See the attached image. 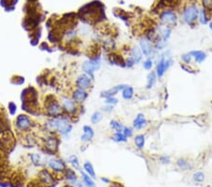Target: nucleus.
Listing matches in <instances>:
<instances>
[{
    "label": "nucleus",
    "instance_id": "obj_16",
    "mask_svg": "<svg viewBox=\"0 0 212 187\" xmlns=\"http://www.w3.org/2000/svg\"><path fill=\"white\" fill-rule=\"evenodd\" d=\"M127 57L131 58L135 62V63L138 64V63H140L142 61L143 55H142V50L139 47V46H133L130 48H128V55H127Z\"/></svg>",
    "mask_w": 212,
    "mask_h": 187
},
{
    "label": "nucleus",
    "instance_id": "obj_13",
    "mask_svg": "<svg viewBox=\"0 0 212 187\" xmlns=\"http://www.w3.org/2000/svg\"><path fill=\"white\" fill-rule=\"evenodd\" d=\"M92 81H93V79H91L87 74L82 73L77 76V78L75 81V88H79V89L88 91L91 87Z\"/></svg>",
    "mask_w": 212,
    "mask_h": 187
},
{
    "label": "nucleus",
    "instance_id": "obj_20",
    "mask_svg": "<svg viewBox=\"0 0 212 187\" xmlns=\"http://www.w3.org/2000/svg\"><path fill=\"white\" fill-rule=\"evenodd\" d=\"M134 145L136 146V148H138L139 150H142L145 147V143H146V136L143 133H139L134 135V139H133Z\"/></svg>",
    "mask_w": 212,
    "mask_h": 187
},
{
    "label": "nucleus",
    "instance_id": "obj_6",
    "mask_svg": "<svg viewBox=\"0 0 212 187\" xmlns=\"http://www.w3.org/2000/svg\"><path fill=\"white\" fill-rule=\"evenodd\" d=\"M100 67H101V59L99 56L91 57V58L86 60L81 65L83 73L87 74L93 80H94V73Z\"/></svg>",
    "mask_w": 212,
    "mask_h": 187
},
{
    "label": "nucleus",
    "instance_id": "obj_28",
    "mask_svg": "<svg viewBox=\"0 0 212 187\" xmlns=\"http://www.w3.org/2000/svg\"><path fill=\"white\" fill-rule=\"evenodd\" d=\"M81 173V179H82V182L87 186V187H94L96 186L95 185V182L93 180V179L91 177H90L88 174H86L85 172L83 171H80Z\"/></svg>",
    "mask_w": 212,
    "mask_h": 187
},
{
    "label": "nucleus",
    "instance_id": "obj_43",
    "mask_svg": "<svg viewBox=\"0 0 212 187\" xmlns=\"http://www.w3.org/2000/svg\"><path fill=\"white\" fill-rule=\"evenodd\" d=\"M15 78H16V80H14V79L13 78L12 80H11V82H12L13 84H15V85H21V84H23V83L25 82V78H24V77L16 76Z\"/></svg>",
    "mask_w": 212,
    "mask_h": 187
},
{
    "label": "nucleus",
    "instance_id": "obj_48",
    "mask_svg": "<svg viewBox=\"0 0 212 187\" xmlns=\"http://www.w3.org/2000/svg\"><path fill=\"white\" fill-rule=\"evenodd\" d=\"M109 187H124V185L120 182H111Z\"/></svg>",
    "mask_w": 212,
    "mask_h": 187
},
{
    "label": "nucleus",
    "instance_id": "obj_27",
    "mask_svg": "<svg viewBox=\"0 0 212 187\" xmlns=\"http://www.w3.org/2000/svg\"><path fill=\"white\" fill-rule=\"evenodd\" d=\"M83 169H84V172L86 174H88L90 177H91L92 179H95L96 178L94 167H93V165H92V163L90 162H89V161L84 162V163H83Z\"/></svg>",
    "mask_w": 212,
    "mask_h": 187
},
{
    "label": "nucleus",
    "instance_id": "obj_14",
    "mask_svg": "<svg viewBox=\"0 0 212 187\" xmlns=\"http://www.w3.org/2000/svg\"><path fill=\"white\" fill-rule=\"evenodd\" d=\"M148 125H149V121L142 113H137L132 121V128L136 130L145 129L148 127Z\"/></svg>",
    "mask_w": 212,
    "mask_h": 187
},
{
    "label": "nucleus",
    "instance_id": "obj_26",
    "mask_svg": "<svg viewBox=\"0 0 212 187\" xmlns=\"http://www.w3.org/2000/svg\"><path fill=\"white\" fill-rule=\"evenodd\" d=\"M110 127L114 132H122L125 128V125L118 119H111L110 121Z\"/></svg>",
    "mask_w": 212,
    "mask_h": 187
},
{
    "label": "nucleus",
    "instance_id": "obj_46",
    "mask_svg": "<svg viewBox=\"0 0 212 187\" xmlns=\"http://www.w3.org/2000/svg\"><path fill=\"white\" fill-rule=\"evenodd\" d=\"M70 187H83V182H81V181H79L78 179L76 180V181H75V182H72V183H69L68 184Z\"/></svg>",
    "mask_w": 212,
    "mask_h": 187
},
{
    "label": "nucleus",
    "instance_id": "obj_18",
    "mask_svg": "<svg viewBox=\"0 0 212 187\" xmlns=\"http://www.w3.org/2000/svg\"><path fill=\"white\" fill-rule=\"evenodd\" d=\"M127 84H119L116 86H113L108 90L102 91L100 94V96L102 98H106V97H110V96H116L120 92H122V90L126 87Z\"/></svg>",
    "mask_w": 212,
    "mask_h": 187
},
{
    "label": "nucleus",
    "instance_id": "obj_33",
    "mask_svg": "<svg viewBox=\"0 0 212 187\" xmlns=\"http://www.w3.org/2000/svg\"><path fill=\"white\" fill-rule=\"evenodd\" d=\"M155 58L153 57H148L146 58L143 62H142V67L144 70L146 71H151L154 67V63H155Z\"/></svg>",
    "mask_w": 212,
    "mask_h": 187
},
{
    "label": "nucleus",
    "instance_id": "obj_41",
    "mask_svg": "<svg viewBox=\"0 0 212 187\" xmlns=\"http://www.w3.org/2000/svg\"><path fill=\"white\" fill-rule=\"evenodd\" d=\"M158 159L162 164H170L171 163V157L169 155H166V154L161 155V156H159Z\"/></svg>",
    "mask_w": 212,
    "mask_h": 187
},
{
    "label": "nucleus",
    "instance_id": "obj_12",
    "mask_svg": "<svg viewBox=\"0 0 212 187\" xmlns=\"http://www.w3.org/2000/svg\"><path fill=\"white\" fill-rule=\"evenodd\" d=\"M159 20L163 24V26L167 27H174L177 24V15L172 10L163 11L159 15Z\"/></svg>",
    "mask_w": 212,
    "mask_h": 187
},
{
    "label": "nucleus",
    "instance_id": "obj_51",
    "mask_svg": "<svg viewBox=\"0 0 212 187\" xmlns=\"http://www.w3.org/2000/svg\"><path fill=\"white\" fill-rule=\"evenodd\" d=\"M94 187H96V186H94Z\"/></svg>",
    "mask_w": 212,
    "mask_h": 187
},
{
    "label": "nucleus",
    "instance_id": "obj_22",
    "mask_svg": "<svg viewBox=\"0 0 212 187\" xmlns=\"http://www.w3.org/2000/svg\"><path fill=\"white\" fill-rule=\"evenodd\" d=\"M175 164L176 166L180 169V170H183V171H187V170H190L192 168V164L191 162L184 158V157H181V158H178L175 162Z\"/></svg>",
    "mask_w": 212,
    "mask_h": 187
},
{
    "label": "nucleus",
    "instance_id": "obj_8",
    "mask_svg": "<svg viewBox=\"0 0 212 187\" xmlns=\"http://www.w3.org/2000/svg\"><path fill=\"white\" fill-rule=\"evenodd\" d=\"M34 123L28 114H19L14 121V127L19 132H28L32 129Z\"/></svg>",
    "mask_w": 212,
    "mask_h": 187
},
{
    "label": "nucleus",
    "instance_id": "obj_34",
    "mask_svg": "<svg viewBox=\"0 0 212 187\" xmlns=\"http://www.w3.org/2000/svg\"><path fill=\"white\" fill-rule=\"evenodd\" d=\"M205 179V176H204V173L202 172V171H196L193 173L192 175V179L193 181L197 182V183H202Z\"/></svg>",
    "mask_w": 212,
    "mask_h": 187
},
{
    "label": "nucleus",
    "instance_id": "obj_3",
    "mask_svg": "<svg viewBox=\"0 0 212 187\" xmlns=\"http://www.w3.org/2000/svg\"><path fill=\"white\" fill-rule=\"evenodd\" d=\"M44 111L48 118H56L64 114L59 100L52 95L47 96L44 100Z\"/></svg>",
    "mask_w": 212,
    "mask_h": 187
},
{
    "label": "nucleus",
    "instance_id": "obj_45",
    "mask_svg": "<svg viewBox=\"0 0 212 187\" xmlns=\"http://www.w3.org/2000/svg\"><path fill=\"white\" fill-rule=\"evenodd\" d=\"M8 131V129H5V124H4V120L2 118H0V135L2 133Z\"/></svg>",
    "mask_w": 212,
    "mask_h": 187
},
{
    "label": "nucleus",
    "instance_id": "obj_39",
    "mask_svg": "<svg viewBox=\"0 0 212 187\" xmlns=\"http://www.w3.org/2000/svg\"><path fill=\"white\" fill-rule=\"evenodd\" d=\"M114 110V106H111V105H108V104H105L104 106L101 107V112L102 113H111Z\"/></svg>",
    "mask_w": 212,
    "mask_h": 187
},
{
    "label": "nucleus",
    "instance_id": "obj_25",
    "mask_svg": "<svg viewBox=\"0 0 212 187\" xmlns=\"http://www.w3.org/2000/svg\"><path fill=\"white\" fill-rule=\"evenodd\" d=\"M158 80V77L156 75V72L155 71H150L147 75V82H146V86L145 88L147 90H151L154 88V86L156 85V82Z\"/></svg>",
    "mask_w": 212,
    "mask_h": 187
},
{
    "label": "nucleus",
    "instance_id": "obj_4",
    "mask_svg": "<svg viewBox=\"0 0 212 187\" xmlns=\"http://www.w3.org/2000/svg\"><path fill=\"white\" fill-rule=\"evenodd\" d=\"M60 144V140L57 133H48L44 139H43V147L44 152L47 155H55L58 150Z\"/></svg>",
    "mask_w": 212,
    "mask_h": 187
},
{
    "label": "nucleus",
    "instance_id": "obj_47",
    "mask_svg": "<svg viewBox=\"0 0 212 187\" xmlns=\"http://www.w3.org/2000/svg\"><path fill=\"white\" fill-rule=\"evenodd\" d=\"M101 181L102 182H104V183H106V184H111L112 181H111V179H109V178H107V177H101Z\"/></svg>",
    "mask_w": 212,
    "mask_h": 187
},
{
    "label": "nucleus",
    "instance_id": "obj_32",
    "mask_svg": "<svg viewBox=\"0 0 212 187\" xmlns=\"http://www.w3.org/2000/svg\"><path fill=\"white\" fill-rule=\"evenodd\" d=\"M102 119H103V113L101 111H95L90 115V122L93 125L100 123L102 121Z\"/></svg>",
    "mask_w": 212,
    "mask_h": 187
},
{
    "label": "nucleus",
    "instance_id": "obj_15",
    "mask_svg": "<svg viewBox=\"0 0 212 187\" xmlns=\"http://www.w3.org/2000/svg\"><path fill=\"white\" fill-rule=\"evenodd\" d=\"M70 96L79 105H81L84 101H86V99L89 96V93L86 90L83 89H79V88H75L72 92Z\"/></svg>",
    "mask_w": 212,
    "mask_h": 187
},
{
    "label": "nucleus",
    "instance_id": "obj_35",
    "mask_svg": "<svg viewBox=\"0 0 212 187\" xmlns=\"http://www.w3.org/2000/svg\"><path fill=\"white\" fill-rule=\"evenodd\" d=\"M198 20L199 22L202 24V25H206L208 24V17H207V14H206V11L205 10H202V11H199V17H198Z\"/></svg>",
    "mask_w": 212,
    "mask_h": 187
},
{
    "label": "nucleus",
    "instance_id": "obj_7",
    "mask_svg": "<svg viewBox=\"0 0 212 187\" xmlns=\"http://www.w3.org/2000/svg\"><path fill=\"white\" fill-rule=\"evenodd\" d=\"M139 47L142 50V53L143 55V57H153L156 58V49L154 47V43L153 41L146 36L145 34L142 35L140 39H139Z\"/></svg>",
    "mask_w": 212,
    "mask_h": 187
},
{
    "label": "nucleus",
    "instance_id": "obj_44",
    "mask_svg": "<svg viewBox=\"0 0 212 187\" xmlns=\"http://www.w3.org/2000/svg\"><path fill=\"white\" fill-rule=\"evenodd\" d=\"M28 187H44V185L38 179V180H33V181L29 182L28 184Z\"/></svg>",
    "mask_w": 212,
    "mask_h": 187
},
{
    "label": "nucleus",
    "instance_id": "obj_50",
    "mask_svg": "<svg viewBox=\"0 0 212 187\" xmlns=\"http://www.w3.org/2000/svg\"><path fill=\"white\" fill-rule=\"evenodd\" d=\"M63 187H70V186H69V185H68V184H66V185H64V186H63Z\"/></svg>",
    "mask_w": 212,
    "mask_h": 187
},
{
    "label": "nucleus",
    "instance_id": "obj_19",
    "mask_svg": "<svg viewBox=\"0 0 212 187\" xmlns=\"http://www.w3.org/2000/svg\"><path fill=\"white\" fill-rule=\"evenodd\" d=\"M189 53L190 54L192 60L194 61L196 64H201L207 58V54L203 50H191Z\"/></svg>",
    "mask_w": 212,
    "mask_h": 187
},
{
    "label": "nucleus",
    "instance_id": "obj_1",
    "mask_svg": "<svg viewBox=\"0 0 212 187\" xmlns=\"http://www.w3.org/2000/svg\"><path fill=\"white\" fill-rule=\"evenodd\" d=\"M74 119L66 114L56 118H48L44 122V129L48 133H59L61 137L68 139L73 130Z\"/></svg>",
    "mask_w": 212,
    "mask_h": 187
},
{
    "label": "nucleus",
    "instance_id": "obj_30",
    "mask_svg": "<svg viewBox=\"0 0 212 187\" xmlns=\"http://www.w3.org/2000/svg\"><path fill=\"white\" fill-rule=\"evenodd\" d=\"M29 159L31 161V162L35 165V166H42L44 164L43 162V158L40 154L37 153H31L29 154Z\"/></svg>",
    "mask_w": 212,
    "mask_h": 187
},
{
    "label": "nucleus",
    "instance_id": "obj_38",
    "mask_svg": "<svg viewBox=\"0 0 212 187\" xmlns=\"http://www.w3.org/2000/svg\"><path fill=\"white\" fill-rule=\"evenodd\" d=\"M104 103L108 104V105H111V106H115L119 103V99L116 96L106 97V98H104Z\"/></svg>",
    "mask_w": 212,
    "mask_h": 187
},
{
    "label": "nucleus",
    "instance_id": "obj_10",
    "mask_svg": "<svg viewBox=\"0 0 212 187\" xmlns=\"http://www.w3.org/2000/svg\"><path fill=\"white\" fill-rule=\"evenodd\" d=\"M47 166L49 168V170L51 172H53L55 175H63V173L65 172V170L67 169V165L66 162L59 159V158H50L47 162Z\"/></svg>",
    "mask_w": 212,
    "mask_h": 187
},
{
    "label": "nucleus",
    "instance_id": "obj_49",
    "mask_svg": "<svg viewBox=\"0 0 212 187\" xmlns=\"http://www.w3.org/2000/svg\"><path fill=\"white\" fill-rule=\"evenodd\" d=\"M209 29H210V30L212 31V23H210V24H209Z\"/></svg>",
    "mask_w": 212,
    "mask_h": 187
},
{
    "label": "nucleus",
    "instance_id": "obj_42",
    "mask_svg": "<svg viewBox=\"0 0 212 187\" xmlns=\"http://www.w3.org/2000/svg\"><path fill=\"white\" fill-rule=\"evenodd\" d=\"M180 68L181 69H183L185 72H187V73H189V74H196V71L194 70V69H192L189 65H188V64H184V63H181L180 64Z\"/></svg>",
    "mask_w": 212,
    "mask_h": 187
},
{
    "label": "nucleus",
    "instance_id": "obj_29",
    "mask_svg": "<svg viewBox=\"0 0 212 187\" xmlns=\"http://www.w3.org/2000/svg\"><path fill=\"white\" fill-rule=\"evenodd\" d=\"M111 140L118 144H125L128 141V139L124 135L123 132H113L111 135Z\"/></svg>",
    "mask_w": 212,
    "mask_h": 187
},
{
    "label": "nucleus",
    "instance_id": "obj_2",
    "mask_svg": "<svg viewBox=\"0 0 212 187\" xmlns=\"http://www.w3.org/2000/svg\"><path fill=\"white\" fill-rule=\"evenodd\" d=\"M173 64V59L172 57L171 50L165 49L163 53L159 55V58L158 59L156 63L155 72L158 79H162Z\"/></svg>",
    "mask_w": 212,
    "mask_h": 187
},
{
    "label": "nucleus",
    "instance_id": "obj_40",
    "mask_svg": "<svg viewBox=\"0 0 212 187\" xmlns=\"http://www.w3.org/2000/svg\"><path fill=\"white\" fill-rule=\"evenodd\" d=\"M8 111H9L11 115H14L16 113V111H17L16 104L14 102H10L9 105H8Z\"/></svg>",
    "mask_w": 212,
    "mask_h": 187
},
{
    "label": "nucleus",
    "instance_id": "obj_21",
    "mask_svg": "<svg viewBox=\"0 0 212 187\" xmlns=\"http://www.w3.org/2000/svg\"><path fill=\"white\" fill-rule=\"evenodd\" d=\"M121 96L124 100H127V101L132 100L135 96V90L132 86L126 85V87L121 92Z\"/></svg>",
    "mask_w": 212,
    "mask_h": 187
},
{
    "label": "nucleus",
    "instance_id": "obj_5",
    "mask_svg": "<svg viewBox=\"0 0 212 187\" xmlns=\"http://www.w3.org/2000/svg\"><path fill=\"white\" fill-rule=\"evenodd\" d=\"M59 102L62 106L64 114L71 116L72 118L75 115L79 114L80 105L77 104L70 96H60Z\"/></svg>",
    "mask_w": 212,
    "mask_h": 187
},
{
    "label": "nucleus",
    "instance_id": "obj_36",
    "mask_svg": "<svg viewBox=\"0 0 212 187\" xmlns=\"http://www.w3.org/2000/svg\"><path fill=\"white\" fill-rule=\"evenodd\" d=\"M134 129L132 128V127H130V126H125V128H124V129H123V133H124V135L127 138V139H129V138H132V137H134Z\"/></svg>",
    "mask_w": 212,
    "mask_h": 187
},
{
    "label": "nucleus",
    "instance_id": "obj_11",
    "mask_svg": "<svg viewBox=\"0 0 212 187\" xmlns=\"http://www.w3.org/2000/svg\"><path fill=\"white\" fill-rule=\"evenodd\" d=\"M198 17H199V10L195 5H190L184 11L183 18L184 21L189 26H194V24L198 20Z\"/></svg>",
    "mask_w": 212,
    "mask_h": 187
},
{
    "label": "nucleus",
    "instance_id": "obj_23",
    "mask_svg": "<svg viewBox=\"0 0 212 187\" xmlns=\"http://www.w3.org/2000/svg\"><path fill=\"white\" fill-rule=\"evenodd\" d=\"M109 61H110L111 64H112V65H117V66L125 67V58H123L122 55L111 53L109 56Z\"/></svg>",
    "mask_w": 212,
    "mask_h": 187
},
{
    "label": "nucleus",
    "instance_id": "obj_17",
    "mask_svg": "<svg viewBox=\"0 0 212 187\" xmlns=\"http://www.w3.org/2000/svg\"><path fill=\"white\" fill-rule=\"evenodd\" d=\"M83 133L80 136V141L84 144L90 142L94 137V129L90 125H85L82 128Z\"/></svg>",
    "mask_w": 212,
    "mask_h": 187
},
{
    "label": "nucleus",
    "instance_id": "obj_31",
    "mask_svg": "<svg viewBox=\"0 0 212 187\" xmlns=\"http://www.w3.org/2000/svg\"><path fill=\"white\" fill-rule=\"evenodd\" d=\"M68 162L72 165V167H73L75 170L81 171V166H80L79 160H78V158H77L75 155H71V156L68 158Z\"/></svg>",
    "mask_w": 212,
    "mask_h": 187
},
{
    "label": "nucleus",
    "instance_id": "obj_9",
    "mask_svg": "<svg viewBox=\"0 0 212 187\" xmlns=\"http://www.w3.org/2000/svg\"><path fill=\"white\" fill-rule=\"evenodd\" d=\"M38 179L44 186L55 187L57 185L55 174L52 173L49 169L44 168L41 169L38 173Z\"/></svg>",
    "mask_w": 212,
    "mask_h": 187
},
{
    "label": "nucleus",
    "instance_id": "obj_24",
    "mask_svg": "<svg viewBox=\"0 0 212 187\" xmlns=\"http://www.w3.org/2000/svg\"><path fill=\"white\" fill-rule=\"evenodd\" d=\"M63 178L65 179V180L69 183H72V182H75L78 179H77V175L75 173V170L74 168H68L65 170V172L63 173Z\"/></svg>",
    "mask_w": 212,
    "mask_h": 187
},
{
    "label": "nucleus",
    "instance_id": "obj_37",
    "mask_svg": "<svg viewBox=\"0 0 212 187\" xmlns=\"http://www.w3.org/2000/svg\"><path fill=\"white\" fill-rule=\"evenodd\" d=\"M180 59H181V61L184 64H188V65H190V63L192 62V58H191V56L189 52L181 54Z\"/></svg>",
    "mask_w": 212,
    "mask_h": 187
}]
</instances>
